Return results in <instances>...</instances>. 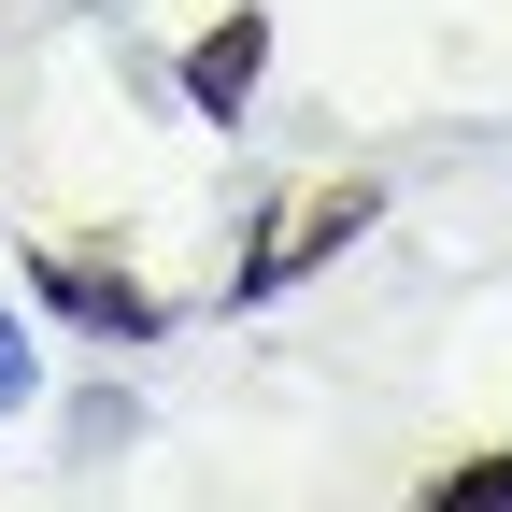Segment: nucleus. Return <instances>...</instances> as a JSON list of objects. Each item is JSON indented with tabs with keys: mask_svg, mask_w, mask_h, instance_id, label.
Here are the masks:
<instances>
[{
	"mask_svg": "<svg viewBox=\"0 0 512 512\" xmlns=\"http://www.w3.org/2000/svg\"><path fill=\"white\" fill-rule=\"evenodd\" d=\"M256 86H271V0H228L214 29H185L171 100L200 114V128H242V114H256Z\"/></svg>",
	"mask_w": 512,
	"mask_h": 512,
	"instance_id": "f257e3e1",
	"label": "nucleus"
},
{
	"mask_svg": "<svg viewBox=\"0 0 512 512\" xmlns=\"http://www.w3.org/2000/svg\"><path fill=\"white\" fill-rule=\"evenodd\" d=\"M427 512H512V456H456L427 484Z\"/></svg>",
	"mask_w": 512,
	"mask_h": 512,
	"instance_id": "39448f33",
	"label": "nucleus"
},
{
	"mask_svg": "<svg viewBox=\"0 0 512 512\" xmlns=\"http://www.w3.org/2000/svg\"><path fill=\"white\" fill-rule=\"evenodd\" d=\"M29 299L57 313V328H86V342H157V328H171V299H157V285L100 271V256H57V242L29 256Z\"/></svg>",
	"mask_w": 512,
	"mask_h": 512,
	"instance_id": "7ed1b4c3",
	"label": "nucleus"
},
{
	"mask_svg": "<svg viewBox=\"0 0 512 512\" xmlns=\"http://www.w3.org/2000/svg\"><path fill=\"white\" fill-rule=\"evenodd\" d=\"M356 228H384V200H370V185H328V200H285V214H271V242H256L242 271H228V299H242V313H256V299H285L299 271H328V256H342Z\"/></svg>",
	"mask_w": 512,
	"mask_h": 512,
	"instance_id": "f03ea898",
	"label": "nucleus"
},
{
	"mask_svg": "<svg viewBox=\"0 0 512 512\" xmlns=\"http://www.w3.org/2000/svg\"><path fill=\"white\" fill-rule=\"evenodd\" d=\"M128 441H143V413H128L114 384H100V399H72V456H128Z\"/></svg>",
	"mask_w": 512,
	"mask_h": 512,
	"instance_id": "423d86ee",
	"label": "nucleus"
},
{
	"mask_svg": "<svg viewBox=\"0 0 512 512\" xmlns=\"http://www.w3.org/2000/svg\"><path fill=\"white\" fill-rule=\"evenodd\" d=\"M15 413H43V313L0 285V427H15Z\"/></svg>",
	"mask_w": 512,
	"mask_h": 512,
	"instance_id": "20e7f679",
	"label": "nucleus"
}]
</instances>
